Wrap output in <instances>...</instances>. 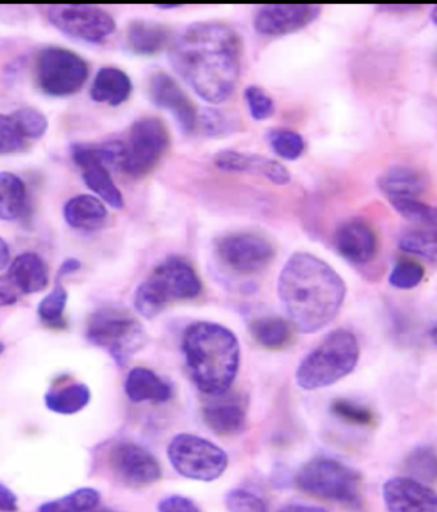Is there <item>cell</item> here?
Wrapping results in <instances>:
<instances>
[{"label":"cell","mask_w":437,"mask_h":512,"mask_svg":"<svg viewBox=\"0 0 437 512\" xmlns=\"http://www.w3.org/2000/svg\"><path fill=\"white\" fill-rule=\"evenodd\" d=\"M169 59L174 71L202 100L224 103L241 76V36L224 22H195L174 36Z\"/></svg>","instance_id":"1"},{"label":"cell","mask_w":437,"mask_h":512,"mask_svg":"<svg viewBox=\"0 0 437 512\" xmlns=\"http://www.w3.org/2000/svg\"><path fill=\"white\" fill-rule=\"evenodd\" d=\"M278 294L292 325L303 334H315L337 317L347 287L321 258L297 252L280 272Z\"/></svg>","instance_id":"2"},{"label":"cell","mask_w":437,"mask_h":512,"mask_svg":"<svg viewBox=\"0 0 437 512\" xmlns=\"http://www.w3.org/2000/svg\"><path fill=\"white\" fill-rule=\"evenodd\" d=\"M182 349L191 380L202 394L228 392L241 361V349L232 331L213 322H196L184 332Z\"/></svg>","instance_id":"3"},{"label":"cell","mask_w":437,"mask_h":512,"mask_svg":"<svg viewBox=\"0 0 437 512\" xmlns=\"http://www.w3.org/2000/svg\"><path fill=\"white\" fill-rule=\"evenodd\" d=\"M360 359V345L353 332L339 329L330 332L316 349L307 355L296 371V381L303 390H319L351 375Z\"/></svg>","instance_id":"4"},{"label":"cell","mask_w":437,"mask_h":512,"mask_svg":"<svg viewBox=\"0 0 437 512\" xmlns=\"http://www.w3.org/2000/svg\"><path fill=\"white\" fill-rule=\"evenodd\" d=\"M201 290L195 269L181 257H168L137 288L135 307L140 315L154 318L170 303L199 297Z\"/></svg>","instance_id":"5"},{"label":"cell","mask_w":437,"mask_h":512,"mask_svg":"<svg viewBox=\"0 0 437 512\" xmlns=\"http://www.w3.org/2000/svg\"><path fill=\"white\" fill-rule=\"evenodd\" d=\"M86 338L95 347L108 350L118 366H126L138 350L145 347L144 327L126 309L104 307L92 313Z\"/></svg>","instance_id":"6"},{"label":"cell","mask_w":437,"mask_h":512,"mask_svg":"<svg viewBox=\"0 0 437 512\" xmlns=\"http://www.w3.org/2000/svg\"><path fill=\"white\" fill-rule=\"evenodd\" d=\"M299 490L307 495L338 504H361V475L338 460L317 458L308 461L296 478Z\"/></svg>","instance_id":"7"},{"label":"cell","mask_w":437,"mask_h":512,"mask_svg":"<svg viewBox=\"0 0 437 512\" xmlns=\"http://www.w3.org/2000/svg\"><path fill=\"white\" fill-rule=\"evenodd\" d=\"M168 458L178 474L192 481L213 482L222 477L228 467V456L223 449L187 433L170 441Z\"/></svg>","instance_id":"8"},{"label":"cell","mask_w":437,"mask_h":512,"mask_svg":"<svg viewBox=\"0 0 437 512\" xmlns=\"http://www.w3.org/2000/svg\"><path fill=\"white\" fill-rule=\"evenodd\" d=\"M167 126L156 117H142L132 124L121 168L131 177H144L158 165L168 150Z\"/></svg>","instance_id":"9"},{"label":"cell","mask_w":437,"mask_h":512,"mask_svg":"<svg viewBox=\"0 0 437 512\" xmlns=\"http://www.w3.org/2000/svg\"><path fill=\"white\" fill-rule=\"evenodd\" d=\"M89 77L84 58L63 48H49L41 53L38 80L41 90L55 98L76 94Z\"/></svg>","instance_id":"10"},{"label":"cell","mask_w":437,"mask_h":512,"mask_svg":"<svg viewBox=\"0 0 437 512\" xmlns=\"http://www.w3.org/2000/svg\"><path fill=\"white\" fill-rule=\"evenodd\" d=\"M215 253L225 267L239 275L257 274L275 257L273 244L253 233H232L216 239Z\"/></svg>","instance_id":"11"},{"label":"cell","mask_w":437,"mask_h":512,"mask_svg":"<svg viewBox=\"0 0 437 512\" xmlns=\"http://www.w3.org/2000/svg\"><path fill=\"white\" fill-rule=\"evenodd\" d=\"M49 21L59 31L87 43H101L115 31V21L107 11L84 4L50 6Z\"/></svg>","instance_id":"12"},{"label":"cell","mask_w":437,"mask_h":512,"mask_svg":"<svg viewBox=\"0 0 437 512\" xmlns=\"http://www.w3.org/2000/svg\"><path fill=\"white\" fill-rule=\"evenodd\" d=\"M321 15L314 4H266L256 9L253 27L262 36L278 38L305 29Z\"/></svg>","instance_id":"13"},{"label":"cell","mask_w":437,"mask_h":512,"mask_svg":"<svg viewBox=\"0 0 437 512\" xmlns=\"http://www.w3.org/2000/svg\"><path fill=\"white\" fill-rule=\"evenodd\" d=\"M110 467L119 481L130 487H146L161 478L159 461L133 442H119L110 451Z\"/></svg>","instance_id":"14"},{"label":"cell","mask_w":437,"mask_h":512,"mask_svg":"<svg viewBox=\"0 0 437 512\" xmlns=\"http://www.w3.org/2000/svg\"><path fill=\"white\" fill-rule=\"evenodd\" d=\"M150 100L158 108L168 110L184 133H192L199 124L195 105L173 77L164 72L155 73L149 81Z\"/></svg>","instance_id":"15"},{"label":"cell","mask_w":437,"mask_h":512,"mask_svg":"<svg viewBox=\"0 0 437 512\" xmlns=\"http://www.w3.org/2000/svg\"><path fill=\"white\" fill-rule=\"evenodd\" d=\"M383 496L388 512H437V492L411 477L386 481Z\"/></svg>","instance_id":"16"},{"label":"cell","mask_w":437,"mask_h":512,"mask_svg":"<svg viewBox=\"0 0 437 512\" xmlns=\"http://www.w3.org/2000/svg\"><path fill=\"white\" fill-rule=\"evenodd\" d=\"M339 255L354 265H366L374 260L377 238L371 226L362 219H351L339 226L334 235Z\"/></svg>","instance_id":"17"},{"label":"cell","mask_w":437,"mask_h":512,"mask_svg":"<svg viewBox=\"0 0 437 512\" xmlns=\"http://www.w3.org/2000/svg\"><path fill=\"white\" fill-rule=\"evenodd\" d=\"M214 163L224 172L261 175L278 186L291 182V173L283 164L262 155L223 150L215 155Z\"/></svg>","instance_id":"18"},{"label":"cell","mask_w":437,"mask_h":512,"mask_svg":"<svg viewBox=\"0 0 437 512\" xmlns=\"http://www.w3.org/2000/svg\"><path fill=\"white\" fill-rule=\"evenodd\" d=\"M202 410L207 427L219 436H234L245 430L246 408L236 396H215Z\"/></svg>","instance_id":"19"},{"label":"cell","mask_w":437,"mask_h":512,"mask_svg":"<svg viewBox=\"0 0 437 512\" xmlns=\"http://www.w3.org/2000/svg\"><path fill=\"white\" fill-rule=\"evenodd\" d=\"M7 276L22 295L43 292L49 284L48 266L43 258L31 252L17 256L9 265Z\"/></svg>","instance_id":"20"},{"label":"cell","mask_w":437,"mask_h":512,"mask_svg":"<svg viewBox=\"0 0 437 512\" xmlns=\"http://www.w3.org/2000/svg\"><path fill=\"white\" fill-rule=\"evenodd\" d=\"M130 76L115 67L101 68L91 86V99L96 103L119 106L130 99L132 94Z\"/></svg>","instance_id":"21"},{"label":"cell","mask_w":437,"mask_h":512,"mask_svg":"<svg viewBox=\"0 0 437 512\" xmlns=\"http://www.w3.org/2000/svg\"><path fill=\"white\" fill-rule=\"evenodd\" d=\"M63 212L69 226L84 232L100 229L108 218L104 202L91 195H78L71 198L64 206Z\"/></svg>","instance_id":"22"},{"label":"cell","mask_w":437,"mask_h":512,"mask_svg":"<svg viewBox=\"0 0 437 512\" xmlns=\"http://www.w3.org/2000/svg\"><path fill=\"white\" fill-rule=\"evenodd\" d=\"M126 394L133 403H165L172 398V389L151 369L138 367L128 373Z\"/></svg>","instance_id":"23"},{"label":"cell","mask_w":437,"mask_h":512,"mask_svg":"<svg viewBox=\"0 0 437 512\" xmlns=\"http://www.w3.org/2000/svg\"><path fill=\"white\" fill-rule=\"evenodd\" d=\"M380 191L391 198H418L427 188L426 178L408 166H393L380 175L377 181Z\"/></svg>","instance_id":"24"},{"label":"cell","mask_w":437,"mask_h":512,"mask_svg":"<svg viewBox=\"0 0 437 512\" xmlns=\"http://www.w3.org/2000/svg\"><path fill=\"white\" fill-rule=\"evenodd\" d=\"M167 26L153 21H133L128 27L127 44L132 53L154 55L172 43Z\"/></svg>","instance_id":"25"},{"label":"cell","mask_w":437,"mask_h":512,"mask_svg":"<svg viewBox=\"0 0 437 512\" xmlns=\"http://www.w3.org/2000/svg\"><path fill=\"white\" fill-rule=\"evenodd\" d=\"M124 146L121 141L104 144H76L72 146V158L82 170L89 166H121L124 158Z\"/></svg>","instance_id":"26"},{"label":"cell","mask_w":437,"mask_h":512,"mask_svg":"<svg viewBox=\"0 0 437 512\" xmlns=\"http://www.w3.org/2000/svg\"><path fill=\"white\" fill-rule=\"evenodd\" d=\"M91 392L84 384H72L46 392L45 405L50 412L72 415L89 405Z\"/></svg>","instance_id":"27"},{"label":"cell","mask_w":437,"mask_h":512,"mask_svg":"<svg viewBox=\"0 0 437 512\" xmlns=\"http://www.w3.org/2000/svg\"><path fill=\"white\" fill-rule=\"evenodd\" d=\"M26 186L16 174L0 173V219L20 218L26 207Z\"/></svg>","instance_id":"28"},{"label":"cell","mask_w":437,"mask_h":512,"mask_svg":"<svg viewBox=\"0 0 437 512\" xmlns=\"http://www.w3.org/2000/svg\"><path fill=\"white\" fill-rule=\"evenodd\" d=\"M250 331L256 343L266 349H282L291 340V327L279 317L257 318Z\"/></svg>","instance_id":"29"},{"label":"cell","mask_w":437,"mask_h":512,"mask_svg":"<svg viewBox=\"0 0 437 512\" xmlns=\"http://www.w3.org/2000/svg\"><path fill=\"white\" fill-rule=\"evenodd\" d=\"M399 248L409 255L421 257L430 264L437 265V229L421 226L409 229L400 235Z\"/></svg>","instance_id":"30"},{"label":"cell","mask_w":437,"mask_h":512,"mask_svg":"<svg viewBox=\"0 0 437 512\" xmlns=\"http://www.w3.org/2000/svg\"><path fill=\"white\" fill-rule=\"evenodd\" d=\"M84 181L105 204L112 206L113 209H122L124 200L121 189L114 183L108 168L99 165L89 166L84 169Z\"/></svg>","instance_id":"31"},{"label":"cell","mask_w":437,"mask_h":512,"mask_svg":"<svg viewBox=\"0 0 437 512\" xmlns=\"http://www.w3.org/2000/svg\"><path fill=\"white\" fill-rule=\"evenodd\" d=\"M100 502V493L94 488H80L57 500L45 502L39 512H89Z\"/></svg>","instance_id":"32"},{"label":"cell","mask_w":437,"mask_h":512,"mask_svg":"<svg viewBox=\"0 0 437 512\" xmlns=\"http://www.w3.org/2000/svg\"><path fill=\"white\" fill-rule=\"evenodd\" d=\"M388 201L399 215L414 225L437 229V207L425 204L420 198H391Z\"/></svg>","instance_id":"33"},{"label":"cell","mask_w":437,"mask_h":512,"mask_svg":"<svg viewBox=\"0 0 437 512\" xmlns=\"http://www.w3.org/2000/svg\"><path fill=\"white\" fill-rule=\"evenodd\" d=\"M67 302V290L62 285H57L39 304L38 315L40 321L46 326L61 329L64 326V312H66Z\"/></svg>","instance_id":"34"},{"label":"cell","mask_w":437,"mask_h":512,"mask_svg":"<svg viewBox=\"0 0 437 512\" xmlns=\"http://www.w3.org/2000/svg\"><path fill=\"white\" fill-rule=\"evenodd\" d=\"M406 467L416 481L434 482L437 479V454L429 446L417 447L408 455Z\"/></svg>","instance_id":"35"},{"label":"cell","mask_w":437,"mask_h":512,"mask_svg":"<svg viewBox=\"0 0 437 512\" xmlns=\"http://www.w3.org/2000/svg\"><path fill=\"white\" fill-rule=\"evenodd\" d=\"M269 142L275 154L288 161L301 158L306 149L303 137L291 129H273L269 133Z\"/></svg>","instance_id":"36"},{"label":"cell","mask_w":437,"mask_h":512,"mask_svg":"<svg viewBox=\"0 0 437 512\" xmlns=\"http://www.w3.org/2000/svg\"><path fill=\"white\" fill-rule=\"evenodd\" d=\"M425 278V270L412 260H402L395 264L389 275L391 287L409 290L418 287Z\"/></svg>","instance_id":"37"},{"label":"cell","mask_w":437,"mask_h":512,"mask_svg":"<svg viewBox=\"0 0 437 512\" xmlns=\"http://www.w3.org/2000/svg\"><path fill=\"white\" fill-rule=\"evenodd\" d=\"M13 119L20 128L26 140H36L43 137L48 129V119L39 110L34 108H21L12 114Z\"/></svg>","instance_id":"38"},{"label":"cell","mask_w":437,"mask_h":512,"mask_svg":"<svg viewBox=\"0 0 437 512\" xmlns=\"http://www.w3.org/2000/svg\"><path fill=\"white\" fill-rule=\"evenodd\" d=\"M331 412L342 421L356 424V426H368L374 422V414L370 409L351 400L339 399L331 404Z\"/></svg>","instance_id":"39"},{"label":"cell","mask_w":437,"mask_h":512,"mask_svg":"<svg viewBox=\"0 0 437 512\" xmlns=\"http://www.w3.org/2000/svg\"><path fill=\"white\" fill-rule=\"evenodd\" d=\"M25 141L26 138L22 136L12 114H0V155L20 151Z\"/></svg>","instance_id":"40"},{"label":"cell","mask_w":437,"mask_h":512,"mask_svg":"<svg viewBox=\"0 0 437 512\" xmlns=\"http://www.w3.org/2000/svg\"><path fill=\"white\" fill-rule=\"evenodd\" d=\"M245 99L251 117L255 121H265V119L273 117L275 112L274 100L261 87L248 86L245 91Z\"/></svg>","instance_id":"41"},{"label":"cell","mask_w":437,"mask_h":512,"mask_svg":"<svg viewBox=\"0 0 437 512\" xmlns=\"http://www.w3.org/2000/svg\"><path fill=\"white\" fill-rule=\"evenodd\" d=\"M228 512H268V506L261 497L246 490H233L225 496Z\"/></svg>","instance_id":"42"},{"label":"cell","mask_w":437,"mask_h":512,"mask_svg":"<svg viewBox=\"0 0 437 512\" xmlns=\"http://www.w3.org/2000/svg\"><path fill=\"white\" fill-rule=\"evenodd\" d=\"M158 512H201V510L190 498L173 495L159 502Z\"/></svg>","instance_id":"43"},{"label":"cell","mask_w":437,"mask_h":512,"mask_svg":"<svg viewBox=\"0 0 437 512\" xmlns=\"http://www.w3.org/2000/svg\"><path fill=\"white\" fill-rule=\"evenodd\" d=\"M201 124L204 127L207 136H220L227 132L229 124L222 113L216 110H206L201 117Z\"/></svg>","instance_id":"44"},{"label":"cell","mask_w":437,"mask_h":512,"mask_svg":"<svg viewBox=\"0 0 437 512\" xmlns=\"http://www.w3.org/2000/svg\"><path fill=\"white\" fill-rule=\"evenodd\" d=\"M22 293L7 275L0 276V307L13 306L20 301Z\"/></svg>","instance_id":"45"},{"label":"cell","mask_w":437,"mask_h":512,"mask_svg":"<svg viewBox=\"0 0 437 512\" xmlns=\"http://www.w3.org/2000/svg\"><path fill=\"white\" fill-rule=\"evenodd\" d=\"M18 500L15 493L0 483V512H17Z\"/></svg>","instance_id":"46"},{"label":"cell","mask_w":437,"mask_h":512,"mask_svg":"<svg viewBox=\"0 0 437 512\" xmlns=\"http://www.w3.org/2000/svg\"><path fill=\"white\" fill-rule=\"evenodd\" d=\"M11 262V251L6 241L0 237V271L6 269Z\"/></svg>","instance_id":"47"},{"label":"cell","mask_w":437,"mask_h":512,"mask_svg":"<svg viewBox=\"0 0 437 512\" xmlns=\"http://www.w3.org/2000/svg\"><path fill=\"white\" fill-rule=\"evenodd\" d=\"M279 512H328L322 507L317 506H308V505H288L283 507Z\"/></svg>","instance_id":"48"},{"label":"cell","mask_w":437,"mask_h":512,"mask_svg":"<svg viewBox=\"0 0 437 512\" xmlns=\"http://www.w3.org/2000/svg\"><path fill=\"white\" fill-rule=\"evenodd\" d=\"M81 262L75 260V258H69L64 264L61 266V270H59V276L69 275L72 272L80 270Z\"/></svg>","instance_id":"49"},{"label":"cell","mask_w":437,"mask_h":512,"mask_svg":"<svg viewBox=\"0 0 437 512\" xmlns=\"http://www.w3.org/2000/svg\"><path fill=\"white\" fill-rule=\"evenodd\" d=\"M431 338H432V340H434V343L436 344V347H437V324L434 326V329H432V331H431Z\"/></svg>","instance_id":"50"},{"label":"cell","mask_w":437,"mask_h":512,"mask_svg":"<svg viewBox=\"0 0 437 512\" xmlns=\"http://www.w3.org/2000/svg\"><path fill=\"white\" fill-rule=\"evenodd\" d=\"M431 18H432V21H434L435 25L437 26V6L432 8Z\"/></svg>","instance_id":"51"},{"label":"cell","mask_w":437,"mask_h":512,"mask_svg":"<svg viewBox=\"0 0 437 512\" xmlns=\"http://www.w3.org/2000/svg\"><path fill=\"white\" fill-rule=\"evenodd\" d=\"M158 8H161V9H173V8H178V4H164V6H156Z\"/></svg>","instance_id":"52"},{"label":"cell","mask_w":437,"mask_h":512,"mask_svg":"<svg viewBox=\"0 0 437 512\" xmlns=\"http://www.w3.org/2000/svg\"><path fill=\"white\" fill-rule=\"evenodd\" d=\"M89 512H118V511H115V510H112V509H101V510H91Z\"/></svg>","instance_id":"53"},{"label":"cell","mask_w":437,"mask_h":512,"mask_svg":"<svg viewBox=\"0 0 437 512\" xmlns=\"http://www.w3.org/2000/svg\"><path fill=\"white\" fill-rule=\"evenodd\" d=\"M4 352V345L0 343V355Z\"/></svg>","instance_id":"54"}]
</instances>
